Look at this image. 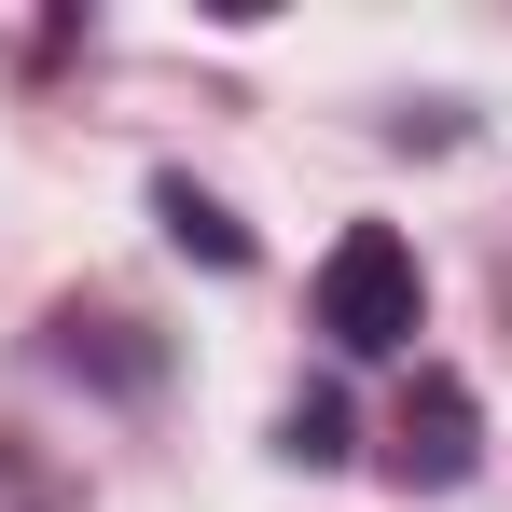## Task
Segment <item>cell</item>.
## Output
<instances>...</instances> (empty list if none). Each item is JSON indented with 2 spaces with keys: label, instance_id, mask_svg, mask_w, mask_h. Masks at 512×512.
Instances as JSON below:
<instances>
[{
  "label": "cell",
  "instance_id": "1",
  "mask_svg": "<svg viewBox=\"0 0 512 512\" xmlns=\"http://www.w3.org/2000/svg\"><path fill=\"white\" fill-rule=\"evenodd\" d=\"M416 319H429L416 250H402L388 222H346L333 250H319V333H333L346 360H402V346H416Z\"/></svg>",
  "mask_w": 512,
  "mask_h": 512
},
{
  "label": "cell",
  "instance_id": "2",
  "mask_svg": "<svg viewBox=\"0 0 512 512\" xmlns=\"http://www.w3.org/2000/svg\"><path fill=\"white\" fill-rule=\"evenodd\" d=\"M471 457H485L471 388H457V374H416L402 416H388V485H402V499H443V485H471Z\"/></svg>",
  "mask_w": 512,
  "mask_h": 512
},
{
  "label": "cell",
  "instance_id": "3",
  "mask_svg": "<svg viewBox=\"0 0 512 512\" xmlns=\"http://www.w3.org/2000/svg\"><path fill=\"white\" fill-rule=\"evenodd\" d=\"M153 222H167L194 263H250V222H236L222 194H194V180H153Z\"/></svg>",
  "mask_w": 512,
  "mask_h": 512
},
{
  "label": "cell",
  "instance_id": "4",
  "mask_svg": "<svg viewBox=\"0 0 512 512\" xmlns=\"http://www.w3.org/2000/svg\"><path fill=\"white\" fill-rule=\"evenodd\" d=\"M277 457H291V471H333V457H346V402H333V388H305V402L277 416Z\"/></svg>",
  "mask_w": 512,
  "mask_h": 512
}]
</instances>
